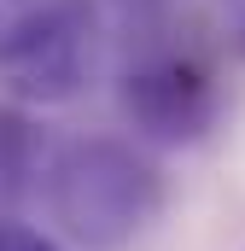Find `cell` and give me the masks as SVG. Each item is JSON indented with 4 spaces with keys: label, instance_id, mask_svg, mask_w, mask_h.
Listing matches in <instances>:
<instances>
[{
    "label": "cell",
    "instance_id": "obj_1",
    "mask_svg": "<svg viewBox=\"0 0 245 251\" xmlns=\"http://www.w3.org/2000/svg\"><path fill=\"white\" fill-rule=\"evenodd\" d=\"M47 216L76 246L122 251L164 210V170L117 134H76L41 170Z\"/></svg>",
    "mask_w": 245,
    "mask_h": 251
},
{
    "label": "cell",
    "instance_id": "obj_2",
    "mask_svg": "<svg viewBox=\"0 0 245 251\" xmlns=\"http://www.w3.org/2000/svg\"><path fill=\"white\" fill-rule=\"evenodd\" d=\"M99 47L94 0H0V88L24 105H64L88 88Z\"/></svg>",
    "mask_w": 245,
    "mask_h": 251
},
{
    "label": "cell",
    "instance_id": "obj_3",
    "mask_svg": "<svg viewBox=\"0 0 245 251\" xmlns=\"http://www.w3.org/2000/svg\"><path fill=\"white\" fill-rule=\"evenodd\" d=\"M117 100H122V117L134 123V134H146L158 146H193L222 117L216 70L187 47H146L122 70Z\"/></svg>",
    "mask_w": 245,
    "mask_h": 251
},
{
    "label": "cell",
    "instance_id": "obj_4",
    "mask_svg": "<svg viewBox=\"0 0 245 251\" xmlns=\"http://www.w3.org/2000/svg\"><path fill=\"white\" fill-rule=\"evenodd\" d=\"M0 251H59V240L29 222H0Z\"/></svg>",
    "mask_w": 245,
    "mask_h": 251
},
{
    "label": "cell",
    "instance_id": "obj_5",
    "mask_svg": "<svg viewBox=\"0 0 245 251\" xmlns=\"http://www.w3.org/2000/svg\"><path fill=\"white\" fill-rule=\"evenodd\" d=\"M111 6H117L128 24H140V29H146V24H158V18H164V6H170V0H111Z\"/></svg>",
    "mask_w": 245,
    "mask_h": 251
}]
</instances>
